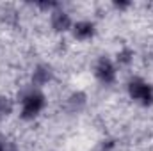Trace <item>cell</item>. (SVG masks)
I'll use <instances>...</instances> for the list:
<instances>
[{
    "label": "cell",
    "instance_id": "cell-1",
    "mask_svg": "<svg viewBox=\"0 0 153 151\" xmlns=\"http://www.w3.org/2000/svg\"><path fill=\"white\" fill-rule=\"evenodd\" d=\"M20 105H22V109H20L22 119L32 121V119H36L39 114L45 110V107H46V96H45L39 89L32 87V89L22 93V96H20Z\"/></svg>",
    "mask_w": 153,
    "mask_h": 151
},
{
    "label": "cell",
    "instance_id": "cell-2",
    "mask_svg": "<svg viewBox=\"0 0 153 151\" xmlns=\"http://www.w3.org/2000/svg\"><path fill=\"white\" fill-rule=\"evenodd\" d=\"M126 93H128L130 100H134L135 103H139L143 107H152L153 105V85L141 76H134L128 80Z\"/></svg>",
    "mask_w": 153,
    "mask_h": 151
},
{
    "label": "cell",
    "instance_id": "cell-3",
    "mask_svg": "<svg viewBox=\"0 0 153 151\" xmlns=\"http://www.w3.org/2000/svg\"><path fill=\"white\" fill-rule=\"evenodd\" d=\"M94 76H96V80L100 84L112 85L116 82V78H117V66H116V62L111 57L102 55L96 61V64H94Z\"/></svg>",
    "mask_w": 153,
    "mask_h": 151
},
{
    "label": "cell",
    "instance_id": "cell-4",
    "mask_svg": "<svg viewBox=\"0 0 153 151\" xmlns=\"http://www.w3.org/2000/svg\"><path fill=\"white\" fill-rule=\"evenodd\" d=\"M50 25H52V29L55 32L64 34V32H68V30L73 29V20H71V16L64 9L59 7L53 13H50Z\"/></svg>",
    "mask_w": 153,
    "mask_h": 151
},
{
    "label": "cell",
    "instance_id": "cell-5",
    "mask_svg": "<svg viewBox=\"0 0 153 151\" xmlns=\"http://www.w3.org/2000/svg\"><path fill=\"white\" fill-rule=\"evenodd\" d=\"M71 34L76 41H89L96 36V25H94V21H89V20L76 21V23H73Z\"/></svg>",
    "mask_w": 153,
    "mask_h": 151
},
{
    "label": "cell",
    "instance_id": "cell-6",
    "mask_svg": "<svg viewBox=\"0 0 153 151\" xmlns=\"http://www.w3.org/2000/svg\"><path fill=\"white\" fill-rule=\"evenodd\" d=\"M52 78H53V71H52V66H48V64H38L30 75L32 87H36V89L52 82Z\"/></svg>",
    "mask_w": 153,
    "mask_h": 151
},
{
    "label": "cell",
    "instance_id": "cell-7",
    "mask_svg": "<svg viewBox=\"0 0 153 151\" xmlns=\"http://www.w3.org/2000/svg\"><path fill=\"white\" fill-rule=\"evenodd\" d=\"M87 105V94L82 93V91H75L68 96V101H66V107L71 114H78L82 112Z\"/></svg>",
    "mask_w": 153,
    "mask_h": 151
},
{
    "label": "cell",
    "instance_id": "cell-8",
    "mask_svg": "<svg viewBox=\"0 0 153 151\" xmlns=\"http://www.w3.org/2000/svg\"><path fill=\"white\" fill-rule=\"evenodd\" d=\"M132 62H134V50L121 48L116 53V64H119V66H130Z\"/></svg>",
    "mask_w": 153,
    "mask_h": 151
},
{
    "label": "cell",
    "instance_id": "cell-9",
    "mask_svg": "<svg viewBox=\"0 0 153 151\" xmlns=\"http://www.w3.org/2000/svg\"><path fill=\"white\" fill-rule=\"evenodd\" d=\"M13 110H14V101H13L9 96L0 94V119H4V117L11 115Z\"/></svg>",
    "mask_w": 153,
    "mask_h": 151
},
{
    "label": "cell",
    "instance_id": "cell-10",
    "mask_svg": "<svg viewBox=\"0 0 153 151\" xmlns=\"http://www.w3.org/2000/svg\"><path fill=\"white\" fill-rule=\"evenodd\" d=\"M112 5H114V9L125 11V9H128V7L132 5V2H126V0H119V2H112Z\"/></svg>",
    "mask_w": 153,
    "mask_h": 151
},
{
    "label": "cell",
    "instance_id": "cell-11",
    "mask_svg": "<svg viewBox=\"0 0 153 151\" xmlns=\"http://www.w3.org/2000/svg\"><path fill=\"white\" fill-rule=\"evenodd\" d=\"M7 144H9V142L0 137V151H7Z\"/></svg>",
    "mask_w": 153,
    "mask_h": 151
},
{
    "label": "cell",
    "instance_id": "cell-12",
    "mask_svg": "<svg viewBox=\"0 0 153 151\" xmlns=\"http://www.w3.org/2000/svg\"><path fill=\"white\" fill-rule=\"evenodd\" d=\"M7 151H18V150H16V146H14V144H11V142H9V144H7Z\"/></svg>",
    "mask_w": 153,
    "mask_h": 151
}]
</instances>
